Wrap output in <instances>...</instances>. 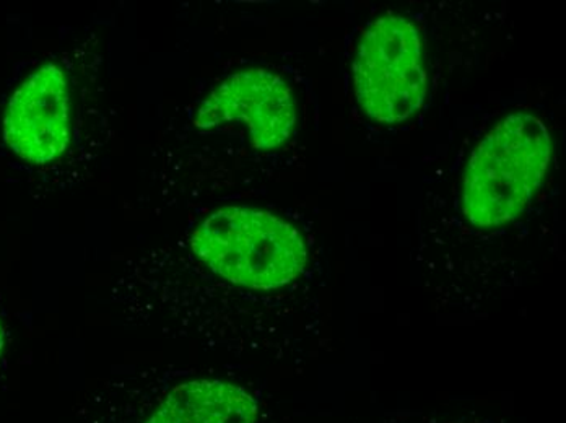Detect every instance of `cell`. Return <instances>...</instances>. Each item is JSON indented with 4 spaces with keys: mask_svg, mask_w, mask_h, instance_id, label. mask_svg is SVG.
I'll use <instances>...</instances> for the list:
<instances>
[{
    "mask_svg": "<svg viewBox=\"0 0 566 423\" xmlns=\"http://www.w3.org/2000/svg\"><path fill=\"white\" fill-rule=\"evenodd\" d=\"M175 247L219 281L258 294L283 290L308 267V247L298 230L282 216L247 205L210 212Z\"/></svg>",
    "mask_w": 566,
    "mask_h": 423,
    "instance_id": "cell-1",
    "label": "cell"
},
{
    "mask_svg": "<svg viewBox=\"0 0 566 423\" xmlns=\"http://www.w3.org/2000/svg\"><path fill=\"white\" fill-rule=\"evenodd\" d=\"M552 160L547 126L530 113L496 124L472 151L462 181V213L478 229L516 220L541 188Z\"/></svg>",
    "mask_w": 566,
    "mask_h": 423,
    "instance_id": "cell-2",
    "label": "cell"
},
{
    "mask_svg": "<svg viewBox=\"0 0 566 423\" xmlns=\"http://www.w3.org/2000/svg\"><path fill=\"white\" fill-rule=\"evenodd\" d=\"M354 87L373 121L403 123L422 108L427 96L423 44L410 20L386 13L369 23L355 53Z\"/></svg>",
    "mask_w": 566,
    "mask_h": 423,
    "instance_id": "cell-3",
    "label": "cell"
},
{
    "mask_svg": "<svg viewBox=\"0 0 566 423\" xmlns=\"http://www.w3.org/2000/svg\"><path fill=\"white\" fill-rule=\"evenodd\" d=\"M295 127V96L282 77L265 68L228 75L207 93L191 116L196 133L241 130L258 151L281 149Z\"/></svg>",
    "mask_w": 566,
    "mask_h": 423,
    "instance_id": "cell-4",
    "label": "cell"
},
{
    "mask_svg": "<svg viewBox=\"0 0 566 423\" xmlns=\"http://www.w3.org/2000/svg\"><path fill=\"white\" fill-rule=\"evenodd\" d=\"M2 137L20 160L44 167L54 163L71 144V92L67 74L46 62L10 96Z\"/></svg>",
    "mask_w": 566,
    "mask_h": 423,
    "instance_id": "cell-5",
    "label": "cell"
},
{
    "mask_svg": "<svg viewBox=\"0 0 566 423\" xmlns=\"http://www.w3.org/2000/svg\"><path fill=\"white\" fill-rule=\"evenodd\" d=\"M258 401L243 388L196 380L175 388L145 423H255Z\"/></svg>",
    "mask_w": 566,
    "mask_h": 423,
    "instance_id": "cell-6",
    "label": "cell"
},
{
    "mask_svg": "<svg viewBox=\"0 0 566 423\" xmlns=\"http://www.w3.org/2000/svg\"><path fill=\"white\" fill-rule=\"evenodd\" d=\"M3 350V328L2 322H0V356H2Z\"/></svg>",
    "mask_w": 566,
    "mask_h": 423,
    "instance_id": "cell-7",
    "label": "cell"
}]
</instances>
